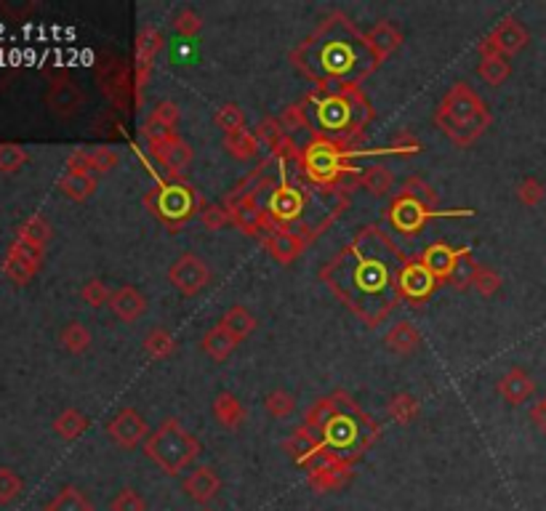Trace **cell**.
<instances>
[{
    "mask_svg": "<svg viewBox=\"0 0 546 511\" xmlns=\"http://www.w3.org/2000/svg\"><path fill=\"white\" fill-rule=\"evenodd\" d=\"M434 123L456 147H469L488 131L491 112L475 88L453 83L434 112Z\"/></svg>",
    "mask_w": 546,
    "mask_h": 511,
    "instance_id": "obj_1",
    "label": "cell"
},
{
    "mask_svg": "<svg viewBox=\"0 0 546 511\" xmlns=\"http://www.w3.org/2000/svg\"><path fill=\"white\" fill-rule=\"evenodd\" d=\"M203 453L200 440L186 432L177 418L163 421L145 442V456L169 477H179Z\"/></svg>",
    "mask_w": 546,
    "mask_h": 511,
    "instance_id": "obj_2",
    "label": "cell"
},
{
    "mask_svg": "<svg viewBox=\"0 0 546 511\" xmlns=\"http://www.w3.org/2000/svg\"><path fill=\"white\" fill-rule=\"evenodd\" d=\"M531 43V35L525 29L523 21H517L515 16L501 19L480 43V56H515L520 54L525 45Z\"/></svg>",
    "mask_w": 546,
    "mask_h": 511,
    "instance_id": "obj_3",
    "label": "cell"
},
{
    "mask_svg": "<svg viewBox=\"0 0 546 511\" xmlns=\"http://www.w3.org/2000/svg\"><path fill=\"white\" fill-rule=\"evenodd\" d=\"M169 280H171V285H174L182 296L192 299V296L203 293L205 285L211 283V269H208V264H205L197 253H182V256L169 267Z\"/></svg>",
    "mask_w": 546,
    "mask_h": 511,
    "instance_id": "obj_4",
    "label": "cell"
},
{
    "mask_svg": "<svg viewBox=\"0 0 546 511\" xmlns=\"http://www.w3.org/2000/svg\"><path fill=\"white\" fill-rule=\"evenodd\" d=\"M107 434L110 440L120 448V450H134L139 445L147 442L150 437V426L145 421V416L136 408H120L110 424H107Z\"/></svg>",
    "mask_w": 546,
    "mask_h": 511,
    "instance_id": "obj_5",
    "label": "cell"
},
{
    "mask_svg": "<svg viewBox=\"0 0 546 511\" xmlns=\"http://www.w3.org/2000/svg\"><path fill=\"white\" fill-rule=\"evenodd\" d=\"M43 251L46 248H37V245H29L24 240H13V245L8 248V256L3 261V272L8 280H13L16 285H24L29 283L40 264H43Z\"/></svg>",
    "mask_w": 546,
    "mask_h": 511,
    "instance_id": "obj_6",
    "label": "cell"
},
{
    "mask_svg": "<svg viewBox=\"0 0 546 511\" xmlns=\"http://www.w3.org/2000/svg\"><path fill=\"white\" fill-rule=\"evenodd\" d=\"M347 480H350V461H344L339 456L323 453L310 466V485H312L315 493H334Z\"/></svg>",
    "mask_w": 546,
    "mask_h": 511,
    "instance_id": "obj_7",
    "label": "cell"
},
{
    "mask_svg": "<svg viewBox=\"0 0 546 511\" xmlns=\"http://www.w3.org/2000/svg\"><path fill=\"white\" fill-rule=\"evenodd\" d=\"M150 152H153V158H155V163L161 169L166 170V173H171V176H177V178L186 173V169L192 166V158H194L192 147L184 142L182 136H177V134L150 144Z\"/></svg>",
    "mask_w": 546,
    "mask_h": 511,
    "instance_id": "obj_8",
    "label": "cell"
},
{
    "mask_svg": "<svg viewBox=\"0 0 546 511\" xmlns=\"http://www.w3.org/2000/svg\"><path fill=\"white\" fill-rule=\"evenodd\" d=\"M46 104L51 107V112H54L56 118H64V120H67V118H72V115H78V112L83 110L86 94L78 88L75 80L59 78V80L51 83V88H48V94H46Z\"/></svg>",
    "mask_w": 546,
    "mask_h": 511,
    "instance_id": "obj_9",
    "label": "cell"
},
{
    "mask_svg": "<svg viewBox=\"0 0 546 511\" xmlns=\"http://www.w3.org/2000/svg\"><path fill=\"white\" fill-rule=\"evenodd\" d=\"M182 490L194 504H208L221 490V477L211 466H197L182 480Z\"/></svg>",
    "mask_w": 546,
    "mask_h": 511,
    "instance_id": "obj_10",
    "label": "cell"
},
{
    "mask_svg": "<svg viewBox=\"0 0 546 511\" xmlns=\"http://www.w3.org/2000/svg\"><path fill=\"white\" fill-rule=\"evenodd\" d=\"M496 389H499V394H501L504 402H509V405H523V402H528V400L534 397L536 381H534V375L525 373L523 367H509V370L499 378Z\"/></svg>",
    "mask_w": 546,
    "mask_h": 511,
    "instance_id": "obj_11",
    "label": "cell"
},
{
    "mask_svg": "<svg viewBox=\"0 0 546 511\" xmlns=\"http://www.w3.org/2000/svg\"><path fill=\"white\" fill-rule=\"evenodd\" d=\"M177 123H179V107H177V102H161V104L153 110V115L145 120L142 136H145L150 144H155V142H161V139H166V136H174Z\"/></svg>",
    "mask_w": 546,
    "mask_h": 511,
    "instance_id": "obj_12",
    "label": "cell"
},
{
    "mask_svg": "<svg viewBox=\"0 0 546 511\" xmlns=\"http://www.w3.org/2000/svg\"><path fill=\"white\" fill-rule=\"evenodd\" d=\"M110 309L118 320L123 323H136L142 320V315L147 312V299L139 288L134 285H120L112 291V299H110Z\"/></svg>",
    "mask_w": 546,
    "mask_h": 511,
    "instance_id": "obj_13",
    "label": "cell"
},
{
    "mask_svg": "<svg viewBox=\"0 0 546 511\" xmlns=\"http://www.w3.org/2000/svg\"><path fill=\"white\" fill-rule=\"evenodd\" d=\"M365 45L373 51L376 59H386L389 54H394L402 45V32L394 21L384 19L365 35Z\"/></svg>",
    "mask_w": 546,
    "mask_h": 511,
    "instance_id": "obj_14",
    "label": "cell"
},
{
    "mask_svg": "<svg viewBox=\"0 0 546 511\" xmlns=\"http://www.w3.org/2000/svg\"><path fill=\"white\" fill-rule=\"evenodd\" d=\"M211 410H213V418L219 421V426L227 429V432L240 429L243 421H245V408H243V402H240L232 391H221V394H216Z\"/></svg>",
    "mask_w": 546,
    "mask_h": 511,
    "instance_id": "obj_15",
    "label": "cell"
},
{
    "mask_svg": "<svg viewBox=\"0 0 546 511\" xmlns=\"http://www.w3.org/2000/svg\"><path fill=\"white\" fill-rule=\"evenodd\" d=\"M59 192L72 200V202H86L94 192H96V176L91 173H80V170H64L56 181Z\"/></svg>",
    "mask_w": 546,
    "mask_h": 511,
    "instance_id": "obj_16",
    "label": "cell"
},
{
    "mask_svg": "<svg viewBox=\"0 0 546 511\" xmlns=\"http://www.w3.org/2000/svg\"><path fill=\"white\" fill-rule=\"evenodd\" d=\"M384 346H386L389 351H394V354H413V351L421 346V334L416 331L413 323L400 320V323H394V326L386 331Z\"/></svg>",
    "mask_w": 546,
    "mask_h": 511,
    "instance_id": "obj_17",
    "label": "cell"
},
{
    "mask_svg": "<svg viewBox=\"0 0 546 511\" xmlns=\"http://www.w3.org/2000/svg\"><path fill=\"white\" fill-rule=\"evenodd\" d=\"M200 346H203V351L211 357V359H216V362H224L237 346H240V341L235 339L224 326H213L211 331H205L203 334V341H200Z\"/></svg>",
    "mask_w": 546,
    "mask_h": 511,
    "instance_id": "obj_18",
    "label": "cell"
},
{
    "mask_svg": "<svg viewBox=\"0 0 546 511\" xmlns=\"http://www.w3.org/2000/svg\"><path fill=\"white\" fill-rule=\"evenodd\" d=\"M219 326H224V328H227V331H229L235 339L243 343V341L248 339V336L256 331V326H259V323H256V315H253L248 307L235 304V307H229V309L224 312V317L219 320Z\"/></svg>",
    "mask_w": 546,
    "mask_h": 511,
    "instance_id": "obj_19",
    "label": "cell"
},
{
    "mask_svg": "<svg viewBox=\"0 0 546 511\" xmlns=\"http://www.w3.org/2000/svg\"><path fill=\"white\" fill-rule=\"evenodd\" d=\"M400 285H402V293H405V296H410V299H424V296H429V291H432V285H434V277H432V272H429L424 264H408V267L402 269Z\"/></svg>",
    "mask_w": 546,
    "mask_h": 511,
    "instance_id": "obj_20",
    "label": "cell"
},
{
    "mask_svg": "<svg viewBox=\"0 0 546 511\" xmlns=\"http://www.w3.org/2000/svg\"><path fill=\"white\" fill-rule=\"evenodd\" d=\"M461 256H464V251H461V253H453L448 245H432V248L424 253L421 264L432 272V277H451V275H453V267L459 264Z\"/></svg>",
    "mask_w": 546,
    "mask_h": 511,
    "instance_id": "obj_21",
    "label": "cell"
},
{
    "mask_svg": "<svg viewBox=\"0 0 546 511\" xmlns=\"http://www.w3.org/2000/svg\"><path fill=\"white\" fill-rule=\"evenodd\" d=\"M224 150L229 152V158L245 163V161H253V158H256V152H259V139H256L248 128H240V131L224 134Z\"/></svg>",
    "mask_w": 546,
    "mask_h": 511,
    "instance_id": "obj_22",
    "label": "cell"
},
{
    "mask_svg": "<svg viewBox=\"0 0 546 511\" xmlns=\"http://www.w3.org/2000/svg\"><path fill=\"white\" fill-rule=\"evenodd\" d=\"M88 429V418L86 413H80L78 408H67L56 416L54 421V432L64 440V442H75L78 437H83Z\"/></svg>",
    "mask_w": 546,
    "mask_h": 511,
    "instance_id": "obj_23",
    "label": "cell"
},
{
    "mask_svg": "<svg viewBox=\"0 0 546 511\" xmlns=\"http://www.w3.org/2000/svg\"><path fill=\"white\" fill-rule=\"evenodd\" d=\"M46 511H96L94 501L75 485H64L48 504Z\"/></svg>",
    "mask_w": 546,
    "mask_h": 511,
    "instance_id": "obj_24",
    "label": "cell"
},
{
    "mask_svg": "<svg viewBox=\"0 0 546 511\" xmlns=\"http://www.w3.org/2000/svg\"><path fill=\"white\" fill-rule=\"evenodd\" d=\"M477 75H480V80L488 83V86H501V83L509 80L512 64H509L507 56H480Z\"/></svg>",
    "mask_w": 546,
    "mask_h": 511,
    "instance_id": "obj_25",
    "label": "cell"
},
{
    "mask_svg": "<svg viewBox=\"0 0 546 511\" xmlns=\"http://www.w3.org/2000/svg\"><path fill=\"white\" fill-rule=\"evenodd\" d=\"M142 349L150 359H169L177 351V339L166 328H153L142 341Z\"/></svg>",
    "mask_w": 546,
    "mask_h": 511,
    "instance_id": "obj_26",
    "label": "cell"
},
{
    "mask_svg": "<svg viewBox=\"0 0 546 511\" xmlns=\"http://www.w3.org/2000/svg\"><path fill=\"white\" fill-rule=\"evenodd\" d=\"M16 240H24L29 245H37V248H46V243L51 240V227L43 216H29L19 224L16 229Z\"/></svg>",
    "mask_w": 546,
    "mask_h": 511,
    "instance_id": "obj_27",
    "label": "cell"
},
{
    "mask_svg": "<svg viewBox=\"0 0 546 511\" xmlns=\"http://www.w3.org/2000/svg\"><path fill=\"white\" fill-rule=\"evenodd\" d=\"M267 248H269L272 259H277L280 264H288V261H294V259L302 253V243H299V237L291 235V232H275V235L267 240Z\"/></svg>",
    "mask_w": 546,
    "mask_h": 511,
    "instance_id": "obj_28",
    "label": "cell"
},
{
    "mask_svg": "<svg viewBox=\"0 0 546 511\" xmlns=\"http://www.w3.org/2000/svg\"><path fill=\"white\" fill-rule=\"evenodd\" d=\"M469 288H475L480 296L491 299L501 291V275L491 267H483V264H475L472 267V275H469Z\"/></svg>",
    "mask_w": 546,
    "mask_h": 511,
    "instance_id": "obj_29",
    "label": "cell"
},
{
    "mask_svg": "<svg viewBox=\"0 0 546 511\" xmlns=\"http://www.w3.org/2000/svg\"><path fill=\"white\" fill-rule=\"evenodd\" d=\"M59 341H62L64 351H70V354H83V351H88V346H91V331H88L83 323L72 320V323H67V326L62 328Z\"/></svg>",
    "mask_w": 546,
    "mask_h": 511,
    "instance_id": "obj_30",
    "label": "cell"
},
{
    "mask_svg": "<svg viewBox=\"0 0 546 511\" xmlns=\"http://www.w3.org/2000/svg\"><path fill=\"white\" fill-rule=\"evenodd\" d=\"M418 410H421V405H418V400L413 397V394H394L392 400H389V405H386V413H389V418L394 421V424H410L416 416H418Z\"/></svg>",
    "mask_w": 546,
    "mask_h": 511,
    "instance_id": "obj_31",
    "label": "cell"
},
{
    "mask_svg": "<svg viewBox=\"0 0 546 511\" xmlns=\"http://www.w3.org/2000/svg\"><path fill=\"white\" fill-rule=\"evenodd\" d=\"M515 194H517V200H520L525 208H536V205H542V202L546 200L544 181H542V178H536V176H525V178L517 184Z\"/></svg>",
    "mask_w": 546,
    "mask_h": 511,
    "instance_id": "obj_32",
    "label": "cell"
},
{
    "mask_svg": "<svg viewBox=\"0 0 546 511\" xmlns=\"http://www.w3.org/2000/svg\"><path fill=\"white\" fill-rule=\"evenodd\" d=\"M264 408H267V413L272 418H288L296 410V397L291 391H285V389H275V391L267 394Z\"/></svg>",
    "mask_w": 546,
    "mask_h": 511,
    "instance_id": "obj_33",
    "label": "cell"
},
{
    "mask_svg": "<svg viewBox=\"0 0 546 511\" xmlns=\"http://www.w3.org/2000/svg\"><path fill=\"white\" fill-rule=\"evenodd\" d=\"M80 299L91 307V309H102L104 304L110 307V299H112V291L107 288L104 280L99 277H91L83 288H80Z\"/></svg>",
    "mask_w": 546,
    "mask_h": 511,
    "instance_id": "obj_34",
    "label": "cell"
},
{
    "mask_svg": "<svg viewBox=\"0 0 546 511\" xmlns=\"http://www.w3.org/2000/svg\"><path fill=\"white\" fill-rule=\"evenodd\" d=\"M363 186L370 192V194H376V197H381V194H386L389 189H392V184H394V176H392V170L384 169V166H376V169H368L363 173Z\"/></svg>",
    "mask_w": 546,
    "mask_h": 511,
    "instance_id": "obj_35",
    "label": "cell"
},
{
    "mask_svg": "<svg viewBox=\"0 0 546 511\" xmlns=\"http://www.w3.org/2000/svg\"><path fill=\"white\" fill-rule=\"evenodd\" d=\"M213 123H216L224 134H232V131L245 128V112H243L237 104H224V107L216 110Z\"/></svg>",
    "mask_w": 546,
    "mask_h": 511,
    "instance_id": "obj_36",
    "label": "cell"
},
{
    "mask_svg": "<svg viewBox=\"0 0 546 511\" xmlns=\"http://www.w3.org/2000/svg\"><path fill=\"white\" fill-rule=\"evenodd\" d=\"M189 192L186 189H169L163 192V202H161V213H166L169 218L171 216H186L189 213Z\"/></svg>",
    "mask_w": 546,
    "mask_h": 511,
    "instance_id": "obj_37",
    "label": "cell"
},
{
    "mask_svg": "<svg viewBox=\"0 0 546 511\" xmlns=\"http://www.w3.org/2000/svg\"><path fill=\"white\" fill-rule=\"evenodd\" d=\"M21 488H24L21 477H19L13 469L0 466V504H3V507H5V504H13V501L21 496Z\"/></svg>",
    "mask_w": 546,
    "mask_h": 511,
    "instance_id": "obj_38",
    "label": "cell"
},
{
    "mask_svg": "<svg viewBox=\"0 0 546 511\" xmlns=\"http://www.w3.org/2000/svg\"><path fill=\"white\" fill-rule=\"evenodd\" d=\"M88 161H91V170L107 173L120 163V155L112 147H88Z\"/></svg>",
    "mask_w": 546,
    "mask_h": 511,
    "instance_id": "obj_39",
    "label": "cell"
},
{
    "mask_svg": "<svg viewBox=\"0 0 546 511\" xmlns=\"http://www.w3.org/2000/svg\"><path fill=\"white\" fill-rule=\"evenodd\" d=\"M336 418V408L331 405V400H320L315 402V408L310 410L307 416V426L315 432V429H328V424Z\"/></svg>",
    "mask_w": 546,
    "mask_h": 511,
    "instance_id": "obj_40",
    "label": "cell"
},
{
    "mask_svg": "<svg viewBox=\"0 0 546 511\" xmlns=\"http://www.w3.org/2000/svg\"><path fill=\"white\" fill-rule=\"evenodd\" d=\"M299 194L294 192V189H280L275 197H272V210L277 213V216H283V218H291V216H296L299 213Z\"/></svg>",
    "mask_w": 546,
    "mask_h": 511,
    "instance_id": "obj_41",
    "label": "cell"
},
{
    "mask_svg": "<svg viewBox=\"0 0 546 511\" xmlns=\"http://www.w3.org/2000/svg\"><path fill=\"white\" fill-rule=\"evenodd\" d=\"M27 163V152L19 144H0V170L13 173Z\"/></svg>",
    "mask_w": 546,
    "mask_h": 511,
    "instance_id": "obj_42",
    "label": "cell"
},
{
    "mask_svg": "<svg viewBox=\"0 0 546 511\" xmlns=\"http://www.w3.org/2000/svg\"><path fill=\"white\" fill-rule=\"evenodd\" d=\"M110 511H147V504H145V499H142L134 488H123V490L112 499Z\"/></svg>",
    "mask_w": 546,
    "mask_h": 511,
    "instance_id": "obj_43",
    "label": "cell"
},
{
    "mask_svg": "<svg viewBox=\"0 0 546 511\" xmlns=\"http://www.w3.org/2000/svg\"><path fill=\"white\" fill-rule=\"evenodd\" d=\"M200 16L192 11V8H182L177 16H174V29L182 35V37H192V35H197V29H200Z\"/></svg>",
    "mask_w": 546,
    "mask_h": 511,
    "instance_id": "obj_44",
    "label": "cell"
},
{
    "mask_svg": "<svg viewBox=\"0 0 546 511\" xmlns=\"http://www.w3.org/2000/svg\"><path fill=\"white\" fill-rule=\"evenodd\" d=\"M232 218H235V224H237L240 229H245V232H253V229L259 227V213H256V205H251V202H245L243 208H237V210L232 213Z\"/></svg>",
    "mask_w": 546,
    "mask_h": 511,
    "instance_id": "obj_45",
    "label": "cell"
},
{
    "mask_svg": "<svg viewBox=\"0 0 546 511\" xmlns=\"http://www.w3.org/2000/svg\"><path fill=\"white\" fill-rule=\"evenodd\" d=\"M229 218H232V213H227L221 205H208V208L203 210V224H205L208 229H221Z\"/></svg>",
    "mask_w": 546,
    "mask_h": 511,
    "instance_id": "obj_46",
    "label": "cell"
},
{
    "mask_svg": "<svg viewBox=\"0 0 546 511\" xmlns=\"http://www.w3.org/2000/svg\"><path fill=\"white\" fill-rule=\"evenodd\" d=\"M531 421H534V426H536L542 434H546V394L531 408Z\"/></svg>",
    "mask_w": 546,
    "mask_h": 511,
    "instance_id": "obj_47",
    "label": "cell"
},
{
    "mask_svg": "<svg viewBox=\"0 0 546 511\" xmlns=\"http://www.w3.org/2000/svg\"><path fill=\"white\" fill-rule=\"evenodd\" d=\"M205 511H211V509H205Z\"/></svg>",
    "mask_w": 546,
    "mask_h": 511,
    "instance_id": "obj_48",
    "label": "cell"
}]
</instances>
